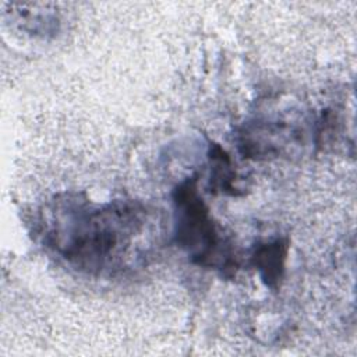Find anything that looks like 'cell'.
I'll use <instances>...</instances> for the list:
<instances>
[{"mask_svg": "<svg viewBox=\"0 0 357 357\" xmlns=\"http://www.w3.org/2000/svg\"><path fill=\"white\" fill-rule=\"evenodd\" d=\"M287 250V238L278 237L271 241L257 243L250 252V265L259 272L261 279L271 289H276L283 278Z\"/></svg>", "mask_w": 357, "mask_h": 357, "instance_id": "3957f363", "label": "cell"}, {"mask_svg": "<svg viewBox=\"0 0 357 357\" xmlns=\"http://www.w3.org/2000/svg\"><path fill=\"white\" fill-rule=\"evenodd\" d=\"M43 245L68 266L95 276L145 262L159 238V219L145 204L92 202L85 194L57 195L40 212Z\"/></svg>", "mask_w": 357, "mask_h": 357, "instance_id": "6da1fadb", "label": "cell"}, {"mask_svg": "<svg viewBox=\"0 0 357 357\" xmlns=\"http://www.w3.org/2000/svg\"><path fill=\"white\" fill-rule=\"evenodd\" d=\"M173 238L190 261L225 276L240 266L230 240L216 225L198 191L197 174L187 177L173 190Z\"/></svg>", "mask_w": 357, "mask_h": 357, "instance_id": "7a4b0ae2", "label": "cell"}, {"mask_svg": "<svg viewBox=\"0 0 357 357\" xmlns=\"http://www.w3.org/2000/svg\"><path fill=\"white\" fill-rule=\"evenodd\" d=\"M209 159L211 191L213 190V192L220 191L229 195H238L240 188L237 187V173L233 167L230 156L225 152V149H222L218 144H212L209 151Z\"/></svg>", "mask_w": 357, "mask_h": 357, "instance_id": "277c9868", "label": "cell"}]
</instances>
